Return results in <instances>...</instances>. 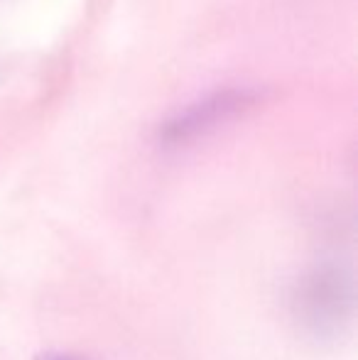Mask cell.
<instances>
[{
  "label": "cell",
  "instance_id": "cell-3",
  "mask_svg": "<svg viewBox=\"0 0 358 360\" xmlns=\"http://www.w3.org/2000/svg\"><path fill=\"white\" fill-rule=\"evenodd\" d=\"M34 360H82L79 356H72V353H59V351H47V353H39Z\"/></svg>",
  "mask_w": 358,
  "mask_h": 360
},
{
  "label": "cell",
  "instance_id": "cell-2",
  "mask_svg": "<svg viewBox=\"0 0 358 360\" xmlns=\"http://www.w3.org/2000/svg\"><path fill=\"white\" fill-rule=\"evenodd\" d=\"M255 101L253 91L245 89H221L204 98L194 101L191 105L174 113L167 123L160 128L162 145H186L201 135L219 128L224 120L238 115Z\"/></svg>",
  "mask_w": 358,
  "mask_h": 360
},
{
  "label": "cell",
  "instance_id": "cell-1",
  "mask_svg": "<svg viewBox=\"0 0 358 360\" xmlns=\"http://www.w3.org/2000/svg\"><path fill=\"white\" fill-rule=\"evenodd\" d=\"M290 309L307 336L334 341L344 336L354 316V280L341 265L321 262L295 282Z\"/></svg>",
  "mask_w": 358,
  "mask_h": 360
}]
</instances>
